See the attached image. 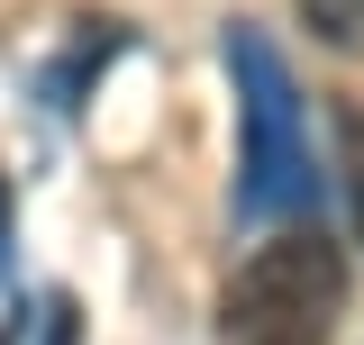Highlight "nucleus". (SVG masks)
Segmentation results:
<instances>
[{
  "instance_id": "obj_3",
  "label": "nucleus",
  "mask_w": 364,
  "mask_h": 345,
  "mask_svg": "<svg viewBox=\"0 0 364 345\" xmlns=\"http://www.w3.org/2000/svg\"><path fill=\"white\" fill-rule=\"evenodd\" d=\"M337 164H346V209H355V236H364V109L337 119Z\"/></svg>"
},
{
  "instance_id": "obj_1",
  "label": "nucleus",
  "mask_w": 364,
  "mask_h": 345,
  "mask_svg": "<svg viewBox=\"0 0 364 345\" xmlns=\"http://www.w3.org/2000/svg\"><path fill=\"white\" fill-rule=\"evenodd\" d=\"M228 82H237V209L301 218L318 200V155H310V119H301V82L255 18L228 28Z\"/></svg>"
},
{
  "instance_id": "obj_2",
  "label": "nucleus",
  "mask_w": 364,
  "mask_h": 345,
  "mask_svg": "<svg viewBox=\"0 0 364 345\" xmlns=\"http://www.w3.org/2000/svg\"><path fill=\"white\" fill-rule=\"evenodd\" d=\"M337 309H346V255L318 227H291V236L255 246V263L237 273L228 336L237 345H328Z\"/></svg>"
},
{
  "instance_id": "obj_5",
  "label": "nucleus",
  "mask_w": 364,
  "mask_h": 345,
  "mask_svg": "<svg viewBox=\"0 0 364 345\" xmlns=\"http://www.w3.org/2000/svg\"><path fill=\"white\" fill-rule=\"evenodd\" d=\"M37 327H46V345H82V309H73V300H64V291H55V300H46V318H37Z\"/></svg>"
},
{
  "instance_id": "obj_4",
  "label": "nucleus",
  "mask_w": 364,
  "mask_h": 345,
  "mask_svg": "<svg viewBox=\"0 0 364 345\" xmlns=\"http://www.w3.org/2000/svg\"><path fill=\"white\" fill-rule=\"evenodd\" d=\"M301 18L328 45H364V0H301Z\"/></svg>"
}]
</instances>
